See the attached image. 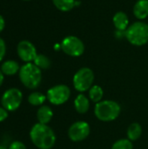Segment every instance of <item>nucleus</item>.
<instances>
[{"mask_svg": "<svg viewBox=\"0 0 148 149\" xmlns=\"http://www.w3.org/2000/svg\"><path fill=\"white\" fill-rule=\"evenodd\" d=\"M103 95V89L99 86H92L89 90V98L92 102L96 104L102 100Z\"/></svg>", "mask_w": 148, "mask_h": 149, "instance_id": "19", "label": "nucleus"}, {"mask_svg": "<svg viewBox=\"0 0 148 149\" xmlns=\"http://www.w3.org/2000/svg\"><path fill=\"white\" fill-rule=\"evenodd\" d=\"M3 28H4V19L0 15V32L3 30Z\"/></svg>", "mask_w": 148, "mask_h": 149, "instance_id": "25", "label": "nucleus"}, {"mask_svg": "<svg viewBox=\"0 0 148 149\" xmlns=\"http://www.w3.org/2000/svg\"><path fill=\"white\" fill-rule=\"evenodd\" d=\"M53 117V112L48 106H41L37 112V119L38 123L47 125Z\"/></svg>", "mask_w": 148, "mask_h": 149, "instance_id": "12", "label": "nucleus"}, {"mask_svg": "<svg viewBox=\"0 0 148 149\" xmlns=\"http://www.w3.org/2000/svg\"><path fill=\"white\" fill-rule=\"evenodd\" d=\"M126 38L133 45H146L148 42V24L142 21L132 24L126 30Z\"/></svg>", "mask_w": 148, "mask_h": 149, "instance_id": "4", "label": "nucleus"}, {"mask_svg": "<svg viewBox=\"0 0 148 149\" xmlns=\"http://www.w3.org/2000/svg\"><path fill=\"white\" fill-rule=\"evenodd\" d=\"M21 83L28 89H36L42 81V72L34 63H26L18 72Z\"/></svg>", "mask_w": 148, "mask_h": 149, "instance_id": "2", "label": "nucleus"}, {"mask_svg": "<svg viewBox=\"0 0 148 149\" xmlns=\"http://www.w3.org/2000/svg\"><path fill=\"white\" fill-rule=\"evenodd\" d=\"M141 134H142V127L137 122L131 124L127 129V137L128 140H130L131 141L139 140L141 136Z\"/></svg>", "mask_w": 148, "mask_h": 149, "instance_id": "16", "label": "nucleus"}, {"mask_svg": "<svg viewBox=\"0 0 148 149\" xmlns=\"http://www.w3.org/2000/svg\"><path fill=\"white\" fill-rule=\"evenodd\" d=\"M17 55L21 60L26 63H31L36 58L38 53L36 47L28 40H22L18 43L17 48Z\"/></svg>", "mask_w": 148, "mask_h": 149, "instance_id": "10", "label": "nucleus"}, {"mask_svg": "<svg viewBox=\"0 0 148 149\" xmlns=\"http://www.w3.org/2000/svg\"><path fill=\"white\" fill-rule=\"evenodd\" d=\"M9 149H26V147L23 142L18 141H15L10 145Z\"/></svg>", "mask_w": 148, "mask_h": 149, "instance_id": "22", "label": "nucleus"}, {"mask_svg": "<svg viewBox=\"0 0 148 149\" xmlns=\"http://www.w3.org/2000/svg\"><path fill=\"white\" fill-rule=\"evenodd\" d=\"M24 1H29V0H24Z\"/></svg>", "mask_w": 148, "mask_h": 149, "instance_id": "28", "label": "nucleus"}, {"mask_svg": "<svg viewBox=\"0 0 148 149\" xmlns=\"http://www.w3.org/2000/svg\"><path fill=\"white\" fill-rule=\"evenodd\" d=\"M46 97L52 105H63L70 99L71 90L66 85H57L47 91Z\"/></svg>", "mask_w": 148, "mask_h": 149, "instance_id": "8", "label": "nucleus"}, {"mask_svg": "<svg viewBox=\"0 0 148 149\" xmlns=\"http://www.w3.org/2000/svg\"><path fill=\"white\" fill-rule=\"evenodd\" d=\"M3 80H4V74H3V73L2 72V71L0 70V86L3 85Z\"/></svg>", "mask_w": 148, "mask_h": 149, "instance_id": "26", "label": "nucleus"}, {"mask_svg": "<svg viewBox=\"0 0 148 149\" xmlns=\"http://www.w3.org/2000/svg\"><path fill=\"white\" fill-rule=\"evenodd\" d=\"M23 100V93L17 88H10L6 90L1 98V104L8 112L17 110Z\"/></svg>", "mask_w": 148, "mask_h": 149, "instance_id": "6", "label": "nucleus"}, {"mask_svg": "<svg viewBox=\"0 0 148 149\" xmlns=\"http://www.w3.org/2000/svg\"><path fill=\"white\" fill-rule=\"evenodd\" d=\"M0 149H7V148H5L3 146H2V145H0Z\"/></svg>", "mask_w": 148, "mask_h": 149, "instance_id": "27", "label": "nucleus"}, {"mask_svg": "<svg viewBox=\"0 0 148 149\" xmlns=\"http://www.w3.org/2000/svg\"><path fill=\"white\" fill-rule=\"evenodd\" d=\"M32 143L39 149H51L56 142L54 131L48 126L41 123L35 124L30 131Z\"/></svg>", "mask_w": 148, "mask_h": 149, "instance_id": "1", "label": "nucleus"}, {"mask_svg": "<svg viewBox=\"0 0 148 149\" xmlns=\"http://www.w3.org/2000/svg\"><path fill=\"white\" fill-rule=\"evenodd\" d=\"M7 118H8V111L3 107H0V122L4 121Z\"/></svg>", "mask_w": 148, "mask_h": 149, "instance_id": "24", "label": "nucleus"}, {"mask_svg": "<svg viewBox=\"0 0 148 149\" xmlns=\"http://www.w3.org/2000/svg\"><path fill=\"white\" fill-rule=\"evenodd\" d=\"M114 26L118 31H126L128 28L129 19L127 15L123 11H118L113 17Z\"/></svg>", "mask_w": 148, "mask_h": 149, "instance_id": "11", "label": "nucleus"}, {"mask_svg": "<svg viewBox=\"0 0 148 149\" xmlns=\"http://www.w3.org/2000/svg\"><path fill=\"white\" fill-rule=\"evenodd\" d=\"M5 52H6L5 43H4V41L0 38V61H2L3 58H4Z\"/></svg>", "mask_w": 148, "mask_h": 149, "instance_id": "23", "label": "nucleus"}, {"mask_svg": "<svg viewBox=\"0 0 148 149\" xmlns=\"http://www.w3.org/2000/svg\"><path fill=\"white\" fill-rule=\"evenodd\" d=\"M74 107L79 113L83 114L87 113L90 107V101L88 98L82 93L79 94L74 100Z\"/></svg>", "mask_w": 148, "mask_h": 149, "instance_id": "14", "label": "nucleus"}, {"mask_svg": "<svg viewBox=\"0 0 148 149\" xmlns=\"http://www.w3.org/2000/svg\"><path fill=\"white\" fill-rule=\"evenodd\" d=\"M91 128L87 122L85 121H77L74 122L68 130V137L71 141L74 142H79L85 140L90 134Z\"/></svg>", "mask_w": 148, "mask_h": 149, "instance_id": "9", "label": "nucleus"}, {"mask_svg": "<svg viewBox=\"0 0 148 149\" xmlns=\"http://www.w3.org/2000/svg\"><path fill=\"white\" fill-rule=\"evenodd\" d=\"M33 63L39 68V69H48L51 66V60L48 57L44 54H38L36 58L34 59Z\"/></svg>", "mask_w": 148, "mask_h": 149, "instance_id": "20", "label": "nucleus"}, {"mask_svg": "<svg viewBox=\"0 0 148 149\" xmlns=\"http://www.w3.org/2000/svg\"><path fill=\"white\" fill-rule=\"evenodd\" d=\"M120 106L113 100H101L94 108V114L101 121L109 122L115 120L120 114Z\"/></svg>", "mask_w": 148, "mask_h": 149, "instance_id": "3", "label": "nucleus"}, {"mask_svg": "<svg viewBox=\"0 0 148 149\" xmlns=\"http://www.w3.org/2000/svg\"><path fill=\"white\" fill-rule=\"evenodd\" d=\"M112 149H133V145L130 140L121 139L114 142Z\"/></svg>", "mask_w": 148, "mask_h": 149, "instance_id": "21", "label": "nucleus"}, {"mask_svg": "<svg viewBox=\"0 0 148 149\" xmlns=\"http://www.w3.org/2000/svg\"><path fill=\"white\" fill-rule=\"evenodd\" d=\"M47 97L45 95H44L42 93L39 92H34L31 93L29 96H28V102L34 107H39L42 106L44 101L46 100Z\"/></svg>", "mask_w": 148, "mask_h": 149, "instance_id": "18", "label": "nucleus"}, {"mask_svg": "<svg viewBox=\"0 0 148 149\" xmlns=\"http://www.w3.org/2000/svg\"><path fill=\"white\" fill-rule=\"evenodd\" d=\"M94 81V73L92 69L88 67L80 68L73 76V86L80 92H85L90 90Z\"/></svg>", "mask_w": 148, "mask_h": 149, "instance_id": "5", "label": "nucleus"}, {"mask_svg": "<svg viewBox=\"0 0 148 149\" xmlns=\"http://www.w3.org/2000/svg\"><path fill=\"white\" fill-rule=\"evenodd\" d=\"M133 14L138 19H145L148 17V0H138L133 6Z\"/></svg>", "mask_w": 148, "mask_h": 149, "instance_id": "13", "label": "nucleus"}, {"mask_svg": "<svg viewBox=\"0 0 148 149\" xmlns=\"http://www.w3.org/2000/svg\"><path fill=\"white\" fill-rule=\"evenodd\" d=\"M61 50L71 57H79L85 52V45L78 37L68 36L63 39Z\"/></svg>", "mask_w": 148, "mask_h": 149, "instance_id": "7", "label": "nucleus"}, {"mask_svg": "<svg viewBox=\"0 0 148 149\" xmlns=\"http://www.w3.org/2000/svg\"><path fill=\"white\" fill-rule=\"evenodd\" d=\"M52 3L61 11H69L77 5L76 0H52Z\"/></svg>", "mask_w": 148, "mask_h": 149, "instance_id": "17", "label": "nucleus"}, {"mask_svg": "<svg viewBox=\"0 0 148 149\" xmlns=\"http://www.w3.org/2000/svg\"><path fill=\"white\" fill-rule=\"evenodd\" d=\"M20 70L19 65L15 60H7L4 61L1 65V71L4 75L12 76L17 73Z\"/></svg>", "mask_w": 148, "mask_h": 149, "instance_id": "15", "label": "nucleus"}]
</instances>
